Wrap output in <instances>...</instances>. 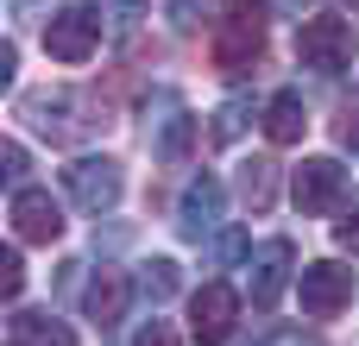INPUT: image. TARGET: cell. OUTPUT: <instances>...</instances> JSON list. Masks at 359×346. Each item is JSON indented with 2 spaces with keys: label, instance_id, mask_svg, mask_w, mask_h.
<instances>
[{
  "label": "cell",
  "instance_id": "9c48e42d",
  "mask_svg": "<svg viewBox=\"0 0 359 346\" xmlns=\"http://www.w3.org/2000/svg\"><path fill=\"white\" fill-rule=\"evenodd\" d=\"M13 233L32 246H50L63 233V208L50 202V189H13Z\"/></svg>",
  "mask_w": 359,
  "mask_h": 346
},
{
  "label": "cell",
  "instance_id": "3957f363",
  "mask_svg": "<svg viewBox=\"0 0 359 346\" xmlns=\"http://www.w3.org/2000/svg\"><path fill=\"white\" fill-rule=\"evenodd\" d=\"M44 50H50L57 63H88V57L101 50V13H95V6H63V13H50Z\"/></svg>",
  "mask_w": 359,
  "mask_h": 346
},
{
  "label": "cell",
  "instance_id": "4316f807",
  "mask_svg": "<svg viewBox=\"0 0 359 346\" xmlns=\"http://www.w3.org/2000/svg\"><path fill=\"white\" fill-rule=\"evenodd\" d=\"M353 6H359V0H353Z\"/></svg>",
  "mask_w": 359,
  "mask_h": 346
},
{
  "label": "cell",
  "instance_id": "cb8c5ba5",
  "mask_svg": "<svg viewBox=\"0 0 359 346\" xmlns=\"http://www.w3.org/2000/svg\"><path fill=\"white\" fill-rule=\"evenodd\" d=\"M107 6H120V13H114V19H120V25H133V19H139V13H145V6H151V0H107Z\"/></svg>",
  "mask_w": 359,
  "mask_h": 346
},
{
  "label": "cell",
  "instance_id": "44dd1931",
  "mask_svg": "<svg viewBox=\"0 0 359 346\" xmlns=\"http://www.w3.org/2000/svg\"><path fill=\"white\" fill-rule=\"evenodd\" d=\"M133 346H177V334H170V321H158V315H151V321L133 334Z\"/></svg>",
  "mask_w": 359,
  "mask_h": 346
},
{
  "label": "cell",
  "instance_id": "277c9868",
  "mask_svg": "<svg viewBox=\"0 0 359 346\" xmlns=\"http://www.w3.org/2000/svg\"><path fill=\"white\" fill-rule=\"evenodd\" d=\"M63 183H69V195H76L82 214H114V202H120V189H126V170H120L114 158H76V164L63 170Z\"/></svg>",
  "mask_w": 359,
  "mask_h": 346
},
{
  "label": "cell",
  "instance_id": "4fadbf2b",
  "mask_svg": "<svg viewBox=\"0 0 359 346\" xmlns=\"http://www.w3.org/2000/svg\"><path fill=\"white\" fill-rule=\"evenodd\" d=\"M259 120H265V139H271V145H297V139L309 132V113H303V95H290V88H284V95H271Z\"/></svg>",
  "mask_w": 359,
  "mask_h": 346
},
{
  "label": "cell",
  "instance_id": "d4e9b609",
  "mask_svg": "<svg viewBox=\"0 0 359 346\" xmlns=\"http://www.w3.org/2000/svg\"><path fill=\"white\" fill-rule=\"evenodd\" d=\"M341 246H347V252H359V214H353V221H341Z\"/></svg>",
  "mask_w": 359,
  "mask_h": 346
},
{
  "label": "cell",
  "instance_id": "7a4b0ae2",
  "mask_svg": "<svg viewBox=\"0 0 359 346\" xmlns=\"http://www.w3.org/2000/svg\"><path fill=\"white\" fill-rule=\"evenodd\" d=\"M297 57H303L309 69H322V76H341V69L353 63V25H347L341 13H316V19H303V32H297Z\"/></svg>",
  "mask_w": 359,
  "mask_h": 346
},
{
  "label": "cell",
  "instance_id": "5bb4252c",
  "mask_svg": "<svg viewBox=\"0 0 359 346\" xmlns=\"http://www.w3.org/2000/svg\"><path fill=\"white\" fill-rule=\"evenodd\" d=\"M240 202H246L252 214H265V208L278 202V164H271V158H246V164H240Z\"/></svg>",
  "mask_w": 359,
  "mask_h": 346
},
{
  "label": "cell",
  "instance_id": "ffe728a7",
  "mask_svg": "<svg viewBox=\"0 0 359 346\" xmlns=\"http://www.w3.org/2000/svg\"><path fill=\"white\" fill-rule=\"evenodd\" d=\"M208 258H215V265H240V258H246V233H221Z\"/></svg>",
  "mask_w": 359,
  "mask_h": 346
},
{
  "label": "cell",
  "instance_id": "30bf717a",
  "mask_svg": "<svg viewBox=\"0 0 359 346\" xmlns=\"http://www.w3.org/2000/svg\"><path fill=\"white\" fill-rule=\"evenodd\" d=\"M221 208H227V189H221V177H196L189 189H183V208H177V233L183 240H202L215 221H221Z\"/></svg>",
  "mask_w": 359,
  "mask_h": 346
},
{
  "label": "cell",
  "instance_id": "e0dca14e",
  "mask_svg": "<svg viewBox=\"0 0 359 346\" xmlns=\"http://www.w3.org/2000/svg\"><path fill=\"white\" fill-rule=\"evenodd\" d=\"M189 145H196V113H170V126L158 132V158L164 164H189Z\"/></svg>",
  "mask_w": 359,
  "mask_h": 346
},
{
  "label": "cell",
  "instance_id": "ac0fdd59",
  "mask_svg": "<svg viewBox=\"0 0 359 346\" xmlns=\"http://www.w3.org/2000/svg\"><path fill=\"white\" fill-rule=\"evenodd\" d=\"M246 120H252V107H246V101H227V107L215 113V145H233V139L246 132Z\"/></svg>",
  "mask_w": 359,
  "mask_h": 346
},
{
  "label": "cell",
  "instance_id": "603a6c76",
  "mask_svg": "<svg viewBox=\"0 0 359 346\" xmlns=\"http://www.w3.org/2000/svg\"><path fill=\"white\" fill-rule=\"evenodd\" d=\"M0 265H6V303H19V290H25V265H19V252H6Z\"/></svg>",
  "mask_w": 359,
  "mask_h": 346
},
{
  "label": "cell",
  "instance_id": "484cf974",
  "mask_svg": "<svg viewBox=\"0 0 359 346\" xmlns=\"http://www.w3.org/2000/svg\"><path fill=\"white\" fill-rule=\"evenodd\" d=\"M278 6H284V13H303V6H309V0H278Z\"/></svg>",
  "mask_w": 359,
  "mask_h": 346
},
{
  "label": "cell",
  "instance_id": "2e32d148",
  "mask_svg": "<svg viewBox=\"0 0 359 346\" xmlns=\"http://www.w3.org/2000/svg\"><path fill=\"white\" fill-rule=\"evenodd\" d=\"M133 290H139L151 309H158V303H170V296H177V265H170V258H145V265H139V277H133Z\"/></svg>",
  "mask_w": 359,
  "mask_h": 346
},
{
  "label": "cell",
  "instance_id": "7c38bea8",
  "mask_svg": "<svg viewBox=\"0 0 359 346\" xmlns=\"http://www.w3.org/2000/svg\"><path fill=\"white\" fill-rule=\"evenodd\" d=\"M6 334H13V346H76V328L57 321L50 309H13Z\"/></svg>",
  "mask_w": 359,
  "mask_h": 346
},
{
  "label": "cell",
  "instance_id": "8992f818",
  "mask_svg": "<svg viewBox=\"0 0 359 346\" xmlns=\"http://www.w3.org/2000/svg\"><path fill=\"white\" fill-rule=\"evenodd\" d=\"M233 321H240V296H233V284H202V290L189 296V334H196L202 346H227Z\"/></svg>",
  "mask_w": 359,
  "mask_h": 346
},
{
  "label": "cell",
  "instance_id": "8fae6325",
  "mask_svg": "<svg viewBox=\"0 0 359 346\" xmlns=\"http://www.w3.org/2000/svg\"><path fill=\"white\" fill-rule=\"evenodd\" d=\"M290 265H297V246H290V240H265V246H259V258H252V303H259V309H271V303L284 296Z\"/></svg>",
  "mask_w": 359,
  "mask_h": 346
},
{
  "label": "cell",
  "instance_id": "ba28073f",
  "mask_svg": "<svg viewBox=\"0 0 359 346\" xmlns=\"http://www.w3.org/2000/svg\"><path fill=\"white\" fill-rule=\"evenodd\" d=\"M347 303H353V265H334V258L303 265V315L328 321V315H341Z\"/></svg>",
  "mask_w": 359,
  "mask_h": 346
},
{
  "label": "cell",
  "instance_id": "5b68a950",
  "mask_svg": "<svg viewBox=\"0 0 359 346\" xmlns=\"http://www.w3.org/2000/svg\"><path fill=\"white\" fill-rule=\"evenodd\" d=\"M69 107H76V95H69V88H44V95H25V107H19V113H25V126H32V132H44V139H57V145H69V139L95 132L88 120H101V126H107V113H82V120H63Z\"/></svg>",
  "mask_w": 359,
  "mask_h": 346
},
{
  "label": "cell",
  "instance_id": "7402d4cb",
  "mask_svg": "<svg viewBox=\"0 0 359 346\" xmlns=\"http://www.w3.org/2000/svg\"><path fill=\"white\" fill-rule=\"evenodd\" d=\"M334 139L359 151V107H341V120H334Z\"/></svg>",
  "mask_w": 359,
  "mask_h": 346
},
{
  "label": "cell",
  "instance_id": "d6986e66",
  "mask_svg": "<svg viewBox=\"0 0 359 346\" xmlns=\"http://www.w3.org/2000/svg\"><path fill=\"white\" fill-rule=\"evenodd\" d=\"M0 170H6V183H13V189H25V170H32V164H25V145H19V139H6V145H0Z\"/></svg>",
  "mask_w": 359,
  "mask_h": 346
},
{
  "label": "cell",
  "instance_id": "52a82bcc",
  "mask_svg": "<svg viewBox=\"0 0 359 346\" xmlns=\"http://www.w3.org/2000/svg\"><path fill=\"white\" fill-rule=\"evenodd\" d=\"M347 195V164L341 158H303L297 164V208L303 214H334Z\"/></svg>",
  "mask_w": 359,
  "mask_h": 346
},
{
  "label": "cell",
  "instance_id": "9a60e30c",
  "mask_svg": "<svg viewBox=\"0 0 359 346\" xmlns=\"http://www.w3.org/2000/svg\"><path fill=\"white\" fill-rule=\"evenodd\" d=\"M126 296H133V284L114 277V271H101V277L88 284V315H95V328H114L120 309H126Z\"/></svg>",
  "mask_w": 359,
  "mask_h": 346
},
{
  "label": "cell",
  "instance_id": "6da1fadb",
  "mask_svg": "<svg viewBox=\"0 0 359 346\" xmlns=\"http://www.w3.org/2000/svg\"><path fill=\"white\" fill-rule=\"evenodd\" d=\"M259 57H265V6L240 0V6L221 13V32H215V69H221V76H246V69H259Z\"/></svg>",
  "mask_w": 359,
  "mask_h": 346
}]
</instances>
